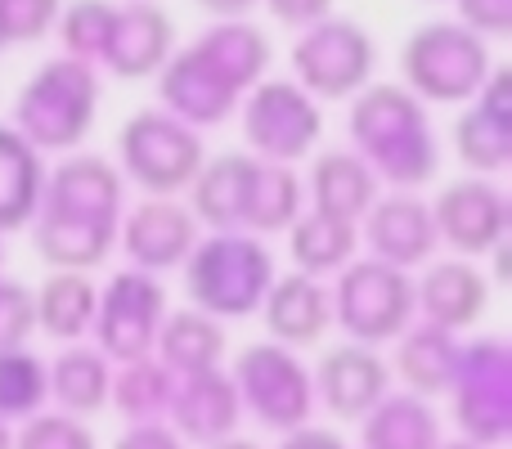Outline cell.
Segmentation results:
<instances>
[{
    "label": "cell",
    "instance_id": "1",
    "mask_svg": "<svg viewBox=\"0 0 512 449\" xmlns=\"http://www.w3.org/2000/svg\"><path fill=\"white\" fill-rule=\"evenodd\" d=\"M122 225V171L95 153H72L45 176L32 216V243L54 270H90L117 243Z\"/></svg>",
    "mask_w": 512,
    "mask_h": 449
},
{
    "label": "cell",
    "instance_id": "2",
    "mask_svg": "<svg viewBox=\"0 0 512 449\" xmlns=\"http://www.w3.org/2000/svg\"><path fill=\"white\" fill-rule=\"evenodd\" d=\"M270 68V41L261 27L243 23V18H216L194 45L176 50L162 63L158 95L167 113L180 122L198 126H221L239 113L243 95L265 77Z\"/></svg>",
    "mask_w": 512,
    "mask_h": 449
},
{
    "label": "cell",
    "instance_id": "3",
    "mask_svg": "<svg viewBox=\"0 0 512 449\" xmlns=\"http://www.w3.org/2000/svg\"><path fill=\"white\" fill-rule=\"evenodd\" d=\"M346 131H351L355 153L373 167V176H382L396 189H423L441 167L427 108L405 86H391V81L373 86L369 81L360 95H351Z\"/></svg>",
    "mask_w": 512,
    "mask_h": 449
},
{
    "label": "cell",
    "instance_id": "4",
    "mask_svg": "<svg viewBox=\"0 0 512 449\" xmlns=\"http://www.w3.org/2000/svg\"><path fill=\"white\" fill-rule=\"evenodd\" d=\"M99 108V77L95 63L86 59H50L32 72L23 90L14 99V131L23 135L32 149H54L68 153L95 126Z\"/></svg>",
    "mask_w": 512,
    "mask_h": 449
},
{
    "label": "cell",
    "instance_id": "5",
    "mask_svg": "<svg viewBox=\"0 0 512 449\" xmlns=\"http://www.w3.org/2000/svg\"><path fill=\"white\" fill-rule=\"evenodd\" d=\"M185 292L194 310L212 319H239L261 310V297L274 279V261L256 234L243 229H216L212 238L189 247L185 261Z\"/></svg>",
    "mask_w": 512,
    "mask_h": 449
},
{
    "label": "cell",
    "instance_id": "6",
    "mask_svg": "<svg viewBox=\"0 0 512 449\" xmlns=\"http://www.w3.org/2000/svg\"><path fill=\"white\" fill-rule=\"evenodd\" d=\"M400 86L423 104H468L490 72V45L454 18H436L400 45Z\"/></svg>",
    "mask_w": 512,
    "mask_h": 449
},
{
    "label": "cell",
    "instance_id": "7",
    "mask_svg": "<svg viewBox=\"0 0 512 449\" xmlns=\"http://www.w3.org/2000/svg\"><path fill=\"white\" fill-rule=\"evenodd\" d=\"M117 158L122 180L144 189L149 198H176L203 167V140L189 122L167 108H144L117 131Z\"/></svg>",
    "mask_w": 512,
    "mask_h": 449
},
{
    "label": "cell",
    "instance_id": "8",
    "mask_svg": "<svg viewBox=\"0 0 512 449\" xmlns=\"http://www.w3.org/2000/svg\"><path fill=\"white\" fill-rule=\"evenodd\" d=\"M328 297H333V319L351 342H396L414 324V279H409V270H396L378 256L346 261Z\"/></svg>",
    "mask_w": 512,
    "mask_h": 449
},
{
    "label": "cell",
    "instance_id": "9",
    "mask_svg": "<svg viewBox=\"0 0 512 449\" xmlns=\"http://www.w3.org/2000/svg\"><path fill=\"white\" fill-rule=\"evenodd\" d=\"M378 45L355 18H319L292 45V72L310 99H351L373 81Z\"/></svg>",
    "mask_w": 512,
    "mask_h": 449
},
{
    "label": "cell",
    "instance_id": "10",
    "mask_svg": "<svg viewBox=\"0 0 512 449\" xmlns=\"http://www.w3.org/2000/svg\"><path fill=\"white\" fill-rule=\"evenodd\" d=\"M239 113H243V140H248L252 158L283 162V167L306 158L319 144V131H324L319 99H310L306 90L288 77H270V81L261 77L248 95H243Z\"/></svg>",
    "mask_w": 512,
    "mask_h": 449
},
{
    "label": "cell",
    "instance_id": "11",
    "mask_svg": "<svg viewBox=\"0 0 512 449\" xmlns=\"http://www.w3.org/2000/svg\"><path fill=\"white\" fill-rule=\"evenodd\" d=\"M234 391H239V405L252 409V418L261 427L274 432H292V427H306L310 405H315V387H310V373L288 346L279 342H252L239 351L230 373Z\"/></svg>",
    "mask_w": 512,
    "mask_h": 449
},
{
    "label": "cell",
    "instance_id": "12",
    "mask_svg": "<svg viewBox=\"0 0 512 449\" xmlns=\"http://www.w3.org/2000/svg\"><path fill=\"white\" fill-rule=\"evenodd\" d=\"M454 396V423L463 441L499 445L508 441V342L481 337L472 346H459V364L445 387Z\"/></svg>",
    "mask_w": 512,
    "mask_h": 449
},
{
    "label": "cell",
    "instance_id": "13",
    "mask_svg": "<svg viewBox=\"0 0 512 449\" xmlns=\"http://www.w3.org/2000/svg\"><path fill=\"white\" fill-rule=\"evenodd\" d=\"M162 315H167V297H162L158 279L144 270H122L95 301V342L108 360H140L158 342Z\"/></svg>",
    "mask_w": 512,
    "mask_h": 449
},
{
    "label": "cell",
    "instance_id": "14",
    "mask_svg": "<svg viewBox=\"0 0 512 449\" xmlns=\"http://www.w3.org/2000/svg\"><path fill=\"white\" fill-rule=\"evenodd\" d=\"M436 238L450 243L459 256H486L508 238V194L490 176L454 180L432 203Z\"/></svg>",
    "mask_w": 512,
    "mask_h": 449
},
{
    "label": "cell",
    "instance_id": "15",
    "mask_svg": "<svg viewBox=\"0 0 512 449\" xmlns=\"http://www.w3.org/2000/svg\"><path fill=\"white\" fill-rule=\"evenodd\" d=\"M315 396L324 400V409L333 418L360 423L391 387V369L382 364V355L364 342H342L333 351L319 355L315 378H310Z\"/></svg>",
    "mask_w": 512,
    "mask_h": 449
},
{
    "label": "cell",
    "instance_id": "16",
    "mask_svg": "<svg viewBox=\"0 0 512 449\" xmlns=\"http://www.w3.org/2000/svg\"><path fill=\"white\" fill-rule=\"evenodd\" d=\"M171 50H176L171 14L158 9L153 0H131V5L113 9V27H108L99 63L122 81H140V77H153L171 59Z\"/></svg>",
    "mask_w": 512,
    "mask_h": 449
},
{
    "label": "cell",
    "instance_id": "17",
    "mask_svg": "<svg viewBox=\"0 0 512 449\" xmlns=\"http://www.w3.org/2000/svg\"><path fill=\"white\" fill-rule=\"evenodd\" d=\"M117 238H122L126 256L135 261V270L158 274V270H176L189 256V247L198 243V221L176 198H144L117 225Z\"/></svg>",
    "mask_w": 512,
    "mask_h": 449
},
{
    "label": "cell",
    "instance_id": "18",
    "mask_svg": "<svg viewBox=\"0 0 512 449\" xmlns=\"http://www.w3.org/2000/svg\"><path fill=\"white\" fill-rule=\"evenodd\" d=\"M364 243L378 261L396 265V270H414L427 265L436 252V221L432 207L414 194H387L373 198V207L364 212Z\"/></svg>",
    "mask_w": 512,
    "mask_h": 449
},
{
    "label": "cell",
    "instance_id": "19",
    "mask_svg": "<svg viewBox=\"0 0 512 449\" xmlns=\"http://www.w3.org/2000/svg\"><path fill=\"white\" fill-rule=\"evenodd\" d=\"M486 301H490V279L468 256L427 261L423 279L414 283V315H423V324H436L445 333L472 328L486 315Z\"/></svg>",
    "mask_w": 512,
    "mask_h": 449
},
{
    "label": "cell",
    "instance_id": "20",
    "mask_svg": "<svg viewBox=\"0 0 512 449\" xmlns=\"http://www.w3.org/2000/svg\"><path fill=\"white\" fill-rule=\"evenodd\" d=\"M261 315H265V328H270V342L297 351V346H315L328 333L333 297H328V288L319 279L292 270L283 279H270V288L261 297Z\"/></svg>",
    "mask_w": 512,
    "mask_h": 449
},
{
    "label": "cell",
    "instance_id": "21",
    "mask_svg": "<svg viewBox=\"0 0 512 449\" xmlns=\"http://www.w3.org/2000/svg\"><path fill=\"white\" fill-rule=\"evenodd\" d=\"M167 414L180 436H189L198 445H212L239 432L243 405H239V391H234L230 373L203 369V373H185V382L171 387Z\"/></svg>",
    "mask_w": 512,
    "mask_h": 449
},
{
    "label": "cell",
    "instance_id": "22",
    "mask_svg": "<svg viewBox=\"0 0 512 449\" xmlns=\"http://www.w3.org/2000/svg\"><path fill=\"white\" fill-rule=\"evenodd\" d=\"M256 167H261V158H252V153H221V158L203 162L198 176L189 180V212H194V221L212 229H243Z\"/></svg>",
    "mask_w": 512,
    "mask_h": 449
},
{
    "label": "cell",
    "instance_id": "23",
    "mask_svg": "<svg viewBox=\"0 0 512 449\" xmlns=\"http://www.w3.org/2000/svg\"><path fill=\"white\" fill-rule=\"evenodd\" d=\"M310 194V212L337 216V221H364V212L378 198V176L355 149H324L310 162V180L301 185Z\"/></svg>",
    "mask_w": 512,
    "mask_h": 449
},
{
    "label": "cell",
    "instance_id": "24",
    "mask_svg": "<svg viewBox=\"0 0 512 449\" xmlns=\"http://www.w3.org/2000/svg\"><path fill=\"white\" fill-rule=\"evenodd\" d=\"M108 382H113V369L99 346H68L45 369V400H54L59 414L86 418L108 405Z\"/></svg>",
    "mask_w": 512,
    "mask_h": 449
},
{
    "label": "cell",
    "instance_id": "25",
    "mask_svg": "<svg viewBox=\"0 0 512 449\" xmlns=\"http://www.w3.org/2000/svg\"><path fill=\"white\" fill-rule=\"evenodd\" d=\"M41 189H45L41 149H32L14 126H0V234L32 225Z\"/></svg>",
    "mask_w": 512,
    "mask_h": 449
},
{
    "label": "cell",
    "instance_id": "26",
    "mask_svg": "<svg viewBox=\"0 0 512 449\" xmlns=\"http://www.w3.org/2000/svg\"><path fill=\"white\" fill-rule=\"evenodd\" d=\"M95 301L99 292L86 279V270H54L32 292L36 328H45L54 342H81L90 333V319H95Z\"/></svg>",
    "mask_w": 512,
    "mask_h": 449
},
{
    "label": "cell",
    "instance_id": "27",
    "mask_svg": "<svg viewBox=\"0 0 512 449\" xmlns=\"http://www.w3.org/2000/svg\"><path fill=\"white\" fill-rule=\"evenodd\" d=\"M158 360L171 373H203V369H221L225 355V328L221 319L203 315V310H176V315H162L158 328Z\"/></svg>",
    "mask_w": 512,
    "mask_h": 449
},
{
    "label": "cell",
    "instance_id": "28",
    "mask_svg": "<svg viewBox=\"0 0 512 449\" xmlns=\"http://www.w3.org/2000/svg\"><path fill=\"white\" fill-rule=\"evenodd\" d=\"M396 373L414 387V396H445L454 378V364H459V342L454 333L436 324H409L396 337Z\"/></svg>",
    "mask_w": 512,
    "mask_h": 449
},
{
    "label": "cell",
    "instance_id": "29",
    "mask_svg": "<svg viewBox=\"0 0 512 449\" xmlns=\"http://www.w3.org/2000/svg\"><path fill=\"white\" fill-rule=\"evenodd\" d=\"M364 423V449H436L441 423L423 396H382Z\"/></svg>",
    "mask_w": 512,
    "mask_h": 449
},
{
    "label": "cell",
    "instance_id": "30",
    "mask_svg": "<svg viewBox=\"0 0 512 449\" xmlns=\"http://www.w3.org/2000/svg\"><path fill=\"white\" fill-rule=\"evenodd\" d=\"M355 238L360 234H355L351 221H337V216L324 212H301L288 225V252L301 274L324 279V274L342 270L346 261H355Z\"/></svg>",
    "mask_w": 512,
    "mask_h": 449
},
{
    "label": "cell",
    "instance_id": "31",
    "mask_svg": "<svg viewBox=\"0 0 512 449\" xmlns=\"http://www.w3.org/2000/svg\"><path fill=\"white\" fill-rule=\"evenodd\" d=\"M454 153L472 176H504L512 162V126L468 99V108L454 117Z\"/></svg>",
    "mask_w": 512,
    "mask_h": 449
},
{
    "label": "cell",
    "instance_id": "32",
    "mask_svg": "<svg viewBox=\"0 0 512 449\" xmlns=\"http://www.w3.org/2000/svg\"><path fill=\"white\" fill-rule=\"evenodd\" d=\"M306 203V189H301L297 171L283 167V162H261L252 180V203H248V234H279L301 216Z\"/></svg>",
    "mask_w": 512,
    "mask_h": 449
},
{
    "label": "cell",
    "instance_id": "33",
    "mask_svg": "<svg viewBox=\"0 0 512 449\" xmlns=\"http://www.w3.org/2000/svg\"><path fill=\"white\" fill-rule=\"evenodd\" d=\"M171 387H176V382H171L167 364L140 355V360H126L122 373H113L108 396H113V405L122 409L126 418H135V423H158L171 405Z\"/></svg>",
    "mask_w": 512,
    "mask_h": 449
},
{
    "label": "cell",
    "instance_id": "34",
    "mask_svg": "<svg viewBox=\"0 0 512 449\" xmlns=\"http://www.w3.org/2000/svg\"><path fill=\"white\" fill-rule=\"evenodd\" d=\"M45 405V364L23 346H0V418H32Z\"/></svg>",
    "mask_w": 512,
    "mask_h": 449
},
{
    "label": "cell",
    "instance_id": "35",
    "mask_svg": "<svg viewBox=\"0 0 512 449\" xmlns=\"http://www.w3.org/2000/svg\"><path fill=\"white\" fill-rule=\"evenodd\" d=\"M113 9L108 0H72V5L59 9L54 27H59V41L72 59H86V63H99L104 54V41H108V27H113Z\"/></svg>",
    "mask_w": 512,
    "mask_h": 449
},
{
    "label": "cell",
    "instance_id": "36",
    "mask_svg": "<svg viewBox=\"0 0 512 449\" xmlns=\"http://www.w3.org/2000/svg\"><path fill=\"white\" fill-rule=\"evenodd\" d=\"M63 0H0V50L32 45L54 27Z\"/></svg>",
    "mask_w": 512,
    "mask_h": 449
},
{
    "label": "cell",
    "instance_id": "37",
    "mask_svg": "<svg viewBox=\"0 0 512 449\" xmlns=\"http://www.w3.org/2000/svg\"><path fill=\"white\" fill-rule=\"evenodd\" d=\"M9 449H99V445H95V432H86L81 418H72V414H32Z\"/></svg>",
    "mask_w": 512,
    "mask_h": 449
},
{
    "label": "cell",
    "instance_id": "38",
    "mask_svg": "<svg viewBox=\"0 0 512 449\" xmlns=\"http://www.w3.org/2000/svg\"><path fill=\"white\" fill-rule=\"evenodd\" d=\"M32 328H36L32 292L23 283L0 279V346H23Z\"/></svg>",
    "mask_w": 512,
    "mask_h": 449
},
{
    "label": "cell",
    "instance_id": "39",
    "mask_svg": "<svg viewBox=\"0 0 512 449\" xmlns=\"http://www.w3.org/2000/svg\"><path fill=\"white\" fill-rule=\"evenodd\" d=\"M459 23L481 41H508L512 32V0H459Z\"/></svg>",
    "mask_w": 512,
    "mask_h": 449
},
{
    "label": "cell",
    "instance_id": "40",
    "mask_svg": "<svg viewBox=\"0 0 512 449\" xmlns=\"http://www.w3.org/2000/svg\"><path fill=\"white\" fill-rule=\"evenodd\" d=\"M261 5L270 9L274 23L292 27V32H301V27H310V23L333 14V0H261Z\"/></svg>",
    "mask_w": 512,
    "mask_h": 449
},
{
    "label": "cell",
    "instance_id": "41",
    "mask_svg": "<svg viewBox=\"0 0 512 449\" xmlns=\"http://www.w3.org/2000/svg\"><path fill=\"white\" fill-rule=\"evenodd\" d=\"M117 449H180V441H176V432H167V427L140 423L135 432H126L122 441H117Z\"/></svg>",
    "mask_w": 512,
    "mask_h": 449
},
{
    "label": "cell",
    "instance_id": "42",
    "mask_svg": "<svg viewBox=\"0 0 512 449\" xmlns=\"http://www.w3.org/2000/svg\"><path fill=\"white\" fill-rule=\"evenodd\" d=\"M279 449H346V445H342V436L319 432V427H292V432H283Z\"/></svg>",
    "mask_w": 512,
    "mask_h": 449
},
{
    "label": "cell",
    "instance_id": "43",
    "mask_svg": "<svg viewBox=\"0 0 512 449\" xmlns=\"http://www.w3.org/2000/svg\"><path fill=\"white\" fill-rule=\"evenodd\" d=\"M198 9H207L212 18H243L256 0H194Z\"/></svg>",
    "mask_w": 512,
    "mask_h": 449
},
{
    "label": "cell",
    "instance_id": "44",
    "mask_svg": "<svg viewBox=\"0 0 512 449\" xmlns=\"http://www.w3.org/2000/svg\"><path fill=\"white\" fill-rule=\"evenodd\" d=\"M203 449H261V445L243 441V436H225V441H212V445H203Z\"/></svg>",
    "mask_w": 512,
    "mask_h": 449
},
{
    "label": "cell",
    "instance_id": "45",
    "mask_svg": "<svg viewBox=\"0 0 512 449\" xmlns=\"http://www.w3.org/2000/svg\"><path fill=\"white\" fill-rule=\"evenodd\" d=\"M9 445H14V432H9L5 418H0V449H9Z\"/></svg>",
    "mask_w": 512,
    "mask_h": 449
},
{
    "label": "cell",
    "instance_id": "46",
    "mask_svg": "<svg viewBox=\"0 0 512 449\" xmlns=\"http://www.w3.org/2000/svg\"><path fill=\"white\" fill-rule=\"evenodd\" d=\"M436 449H486V445H472V441H459V445H436Z\"/></svg>",
    "mask_w": 512,
    "mask_h": 449
},
{
    "label": "cell",
    "instance_id": "47",
    "mask_svg": "<svg viewBox=\"0 0 512 449\" xmlns=\"http://www.w3.org/2000/svg\"><path fill=\"white\" fill-rule=\"evenodd\" d=\"M0 261H5V256H0Z\"/></svg>",
    "mask_w": 512,
    "mask_h": 449
}]
</instances>
